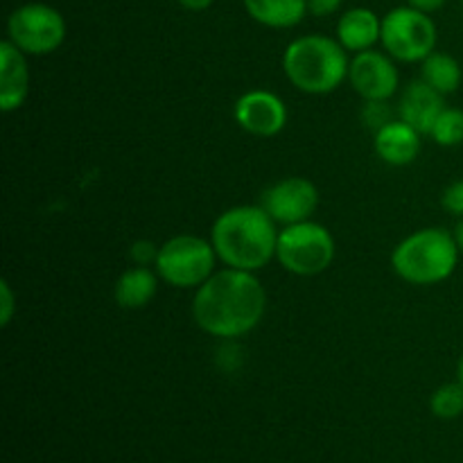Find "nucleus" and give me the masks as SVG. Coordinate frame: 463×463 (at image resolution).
Segmentation results:
<instances>
[{
	"label": "nucleus",
	"mask_w": 463,
	"mask_h": 463,
	"mask_svg": "<svg viewBox=\"0 0 463 463\" xmlns=\"http://www.w3.org/2000/svg\"><path fill=\"white\" fill-rule=\"evenodd\" d=\"M437 23L428 12L411 7H396L383 18L380 43L389 57L402 63L423 61L437 50Z\"/></svg>",
	"instance_id": "nucleus-7"
},
{
	"label": "nucleus",
	"mask_w": 463,
	"mask_h": 463,
	"mask_svg": "<svg viewBox=\"0 0 463 463\" xmlns=\"http://www.w3.org/2000/svg\"><path fill=\"white\" fill-rule=\"evenodd\" d=\"M452 231L430 226L407 235L392 253V267L405 283L439 285L450 279L459 262Z\"/></svg>",
	"instance_id": "nucleus-4"
},
{
	"label": "nucleus",
	"mask_w": 463,
	"mask_h": 463,
	"mask_svg": "<svg viewBox=\"0 0 463 463\" xmlns=\"http://www.w3.org/2000/svg\"><path fill=\"white\" fill-rule=\"evenodd\" d=\"M158 279L161 276L149 267L136 265L122 271L120 279L116 280V288H113L116 303L125 310H140V307L149 306L158 292Z\"/></svg>",
	"instance_id": "nucleus-16"
},
{
	"label": "nucleus",
	"mask_w": 463,
	"mask_h": 463,
	"mask_svg": "<svg viewBox=\"0 0 463 463\" xmlns=\"http://www.w3.org/2000/svg\"><path fill=\"white\" fill-rule=\"evenodd\" d=\"M420 80L428 81L441 95H450L461 86V63L452 54L434 50L428 59H423V75H420Z\"/></svg>",
	"instance_id": "nucleus-18"
},
{
	"label": "nucleus",
	"mask_w": 463,
	"mask_h": 463,
	"mask_svg": "<svg viewBox=\"0 0 463 463\" xmlns=\"http://www.w3.org/2000/svg\"><path fill=\"white\" fill-rule=\"evenodd\" d=\"M260 206L269 213L276 224H298V222L312 220L319 206V190L310 179L288 176V179L276 181L262 193Z\"/></svg>",
	"instance_id": "nucleus-9"
},
{
	"label": "nucleus",
	"mask_w": 463,
	"mask_h": 463,
	"mask_svg": "<svg viewBox=\"0 0 463 463\" xmlns=\"http://www.w3.org/2000/svg\"><path fill=\"white\" fill-rule=\"evenodd\" d=\"M452 235H455L457 247H459V251H461V256H463V220H459V224L455 226V231H452Z\"/></svg>",
	"instance_id": "nucleus-28"
},
{
	"label": "nucleus",
	"mask_w": 463,
	"mask_h": 463,
	"mask_svg": "<svg viewBox=\"0 0 463 463\" xmlns=\"http://www.w3.org/2000/svg\"><path fill=\"white\" fill-rule=\"evenodd\" d=\"M267 310V292L253 271L217 269L199 285L193 301V319L215 339H240L251 333Z\"/></svg>",
	"instance_id": "nucleus-1"
},
{
	"label": "nucleus",
	"mask_w": 463,
	"mask_h": 463,
	"mask_svg": "<svg viewBox=\"0 0 463 463\" xmlns=\"http://www.w3.org/2000/svg\"><path fill=\"white\" fill-rule=\"evenodd\" d=\"M344 0H307V12L315 16H330L342 7Z\"/></svg>",
	"instance_id": "nucleus-25"
},
{
	"label": "nucleus",
	"mask_w": 463,
	"mask_h": 463,
	"mask_svg": "<svg viewBox=\"0 0 463 463\" xmlns=\"http://www.w3.org/2000/svg\"><path fill=\"white\" fill-rule=\"evenodd\" d=\"M244 9L260 25L288 30L306 18L307 0H244Z\"/></svg>",
	"instance_id": "nucleus-17"
},
{
	"label": "nucleus",
	"mask_w": 463,
	"mask_h": 463,
	"mask_svg": "<svg viewBox=\"0 0 463 463\" xmlns=\"http://www.w3.org/2000/svg\"><path fill=\"white\" fill-rule=\"evenodd\" d=\"M348 50L337 39L321 34L298 36L285 48V77L307 95H328L348 80Z\"/></svg>",
	"instance_id": "nucleus-3"
},
{
	"label": "nucleus",
	"mask_w": 463,
	"mask_h": 463,
	"mask_svg": "<svg viewBox=\"0 0 463 463\" xmlns=\"http://www.w3.org/2000/svg\"><path fill=\"white\" fill-rule=\"evenodd\" d=\"M362 120H364L373 131H378L380 127H384L387 122H392L387 102H366L364 111H362Z\"/></svg>",
	"instance_id": "nucleus-22"
},
{
	"label": "nucleus",
	"mask_w": 463,
	"mask_h": 463,
	"mask_svg": "<svg viewBox=\"0 0 463 463\" xmlns=\"http://www.w3.org/2000/svg\"><path fill=\"white\" fill-rule=\"evenodd\" d=\"M276 260L294 276H319L333 265L335 238L319 222H298L279 231Z\"/></svg>",
	"instance_id": "nucleus-5"
},
{
	"label": "nucleus",
	"mask_w": 463,
	"mask_h": 463,
	"mask_svg": "<svg viewBox=\"0 0 463 463\" xmlns=\"http://www.w3.org/2000/svg\"><path fill=\"white\" fill-rule=\"evenodd\" d=\"M220 260L211 240L197 235H176L170 238L156 258V274L172 288L197 289L215 274V262Z\"/></svg>",
	"instance_id": "nucleus-6"
},
{
	"label": "nucleus",
	"mask_w": 463,
	"mask_h": 463,
	"mask_svg": "<svg viewBox=\"0 0 463 463\" xmlns=\"http://www.w3.org/2000/svg\"><path fill=\"white\" fill-rule=\"evenodd\" d=\"M235 122L242 127L247 134L258 138H271L279 136L288 125V107L283 99L271 90H249L240 95L233 109Z\"/></svg>",
	"instance_id": "nucleus-11"
},
{
	"label": "nucleus",
	"mask_w": 463,
	"mask_h": 463,
	"mask_svg": "<svg viewBox=\"0 0 463 463\" xmlns=\"http://www.w3.org/2000/svg\"><path fill=\"white\" fill-rule=\"evenodd\" d=\"M407 5H411V7L420 9V12H439V9L446 5V0H407Z\"/></svg>",
	"instance_id": "nucleus-26"
},
{
	"label": "nucleus",
	"mask_w": 463,
	"mask_h": 463,
	"mask_svg": "<svg viewBox=\"0 0 463 463\" xmlns=\"http://www.w3.org/2000/svg\"><path fill=\"white\" fill-rule=\"evenodd\" d=\"M211 242L226 267L258 271L276 258L279 229L262 206H233L211 229Z\"/></svg>",
	"instance_id": "nucleus-2"
},
{
	"label": "nucleus",
	"mask_w": 463,
	"mask_h": 463,
	"mask_svg": "<svg viewBox=\"0 0 463 463\" xmlns=\"http://www.w3.org/2000/svg\"><path fill=\"white\" fill-rule=\"evenodd\" d=\"M16 312V298H14V289L7 280H0V326L7 328Z\"/></svg>",
	"instance_id": "nucleus-24"
},
{
	"label": "nucleus",
	"mask_w": 463,
	"mask_h": 463,
	"mask_svg": "<svg viewBox=\"0 0 463 463\" xmlns=\"http://www.w3.org/2000/svg\"><path fill=\"white\" fill-rule=\"evenodd\" d=\"M383 36V21L369 7H353L342 14L337 21V41L348 52H364L373 50Z\"/></svg>",
	"instance_id": "nucleus-15"
},
{
	"label": "nucleus",
	"mask_w": 463,
	"mask_h": 463,
	"mask_svg": "<svg viewBox=\"0 0 463 463\" xmlns=\"http://www.w3.org/2000/svg\"><path fill=\"white\" fill-rule=\"evenodd\" d=\"M158 249L154 242L149 240H138V242L131 244V260L140 267H147V265H156V258H158Z\"/></svg>",
	"instance_id": "nucleus-23"
},
{
	"label": "nucleus",
	"mask_w": 463,
	"mask_h": 463,
	"mask_svg": "<svg viewBox=\"0 0 463 463\" xmlns=\"http://www.w3.org/2000/svg\"><path fill=\"white\" fill-rule=\"evenodd\" d=\"M432 140L441 147H459L463 145V109L446 107L430 131Z\"/></svg>",
	"instance_id": "nucleus-19"
},
{
	"label": "nucleus",
	"mask_w": 463,
	"mask_h": 463,
	"mask_svg": "<svg viewBox=\"0 0 463 463\" xmlns=\"http://www.w3.org/2000/svg\"><path fill=\"white\" fill-rule=\"evenodd\" d=\"M348 81L364 102H387L396 95L401 75L393 57L378 50H364L351 59Z\"/></svg>",
	"instance_id": "nucleus-10"
},
{
	"label": "nucleus",
	"mask_w": 463,
	"mask_h": 463,
	"mask_svg": "<svg viewBox=\"0 0 463 463\" xmlns=\"http://www.w3.org/2000/svg\"><path fill=\"white\" fill-rule=\"evenodd\" d=\"M441 206L446 208L450 215L461 217L463 220V179L452 181L441 194Z\"/></svg>",
	"instance_id": "nucleus-21"
},
{
	"label": "nucleus",
	"mask_w": 463,
	"mask_h": 463,
	"mask_svg": "<svg viewBox=\"0 0 463 463\" xmlns=\"http://www.w3.org/2000/svg\"><path fill=\"white\" fill-rule=\"evenodd\" d=\"M176 3L184 9H188V12H206L215 0H176Z\"/></svg>",
	"instance_id": "nucleus-27"
},
{
	"label": "nucleus",
	"mask_w": 463,
	"mask_h": 463,
	"mask_svg": "<svg viewBox=\"0 0 463 463\" xmlns=\"http://www.w3.org/2000/svg\"><path fill=\"white\" fill-rule=\"evenodd\" d=\"M446 95L439 93L437 89L428 84L423 80H414L401 95V102H398V116L402 122H407L410 127H414L419 134H428L432 131L434 122L441 116V111L446 109L443 102Z\"/></svg>",
	"instance_id": "nucleus-13"
},
{
	"label": "nucleus",
	"mask_w": 463,
	"mask_h": 463,
	"mask_svg": "<svg viewBox=\"0 0 463 463\" xmlns=\"http://www.w3.org/2000/svg\"><path fill=\"white\" fill-rule=\"evenodd\" d=\"M27 54L9 39L0 43V109L3 113L18 111L30 93Z\"/></svg>",
	"instance_id": "nucleus-12"
},
{
	"label": "nucleus",
	"mask_w": 463,
	"mask_h": 463,
	"mask_svg": "<svg viewBox=\"0 0 463 463\" xmlns=\"http://www.w3.org/2000/svg\"><path fill=\"white\" fill-rule=\"evenodd\" d=\"M457 380H459V383L463 384V355H461L459 364H457Z\"/></svg>",
	"instance_id": "nucleus-29"
},
{
	"label": "nucleus",
	"mask_w": 463,
	"mask_h": 463,
	"mask_svg": "<svg viewBox=\"0 0 463 463\" xmlns=\"http://www.w3.org/2000/svg\"><path fill=\"white\" fill-rule=\"evenodd\" d=\"M420 136L414 127L402 120H392L375 131L373 147L380 161L387 165H410L420 154Z\"/></svg>",
	"instance_id": "nucleus-14"
},
{
	"label": "nucleus",
	"mask_w": 463,
	"mask_h": 463,
	"mask_svg": "<svg viewBox=\"0 0 463 463\" xmlns=\"http://www.w3.org/2000/svg\"><path fill=\"white\" fill-rule=\"evenodd\" d=\"M461 9H463V3H461Z\"/></svg>",
	"instance_id": "nucleus-30"
},
{
	"label": "nucleus",
	"mask_w": 463,
	"mask_h": 463,
	"mask_svg": "<svg viewBox=\"0 0 463 463\" xmlns=\"http://www.w3.org/2000/svg\"><path fill=\"white\" fill-rule=\"evenodd\" d=\"M430 410L441 420L459 419L463 414V384L459 380L441 384L430 398Z\"/></svg>",
	"instance_id": "nucleus-20"
},
{
	"label": "nucleus",
	"mask_w": 463,
	"mask_h": 463,
	"mask_svg": "<svg viewBox=\"0 0 463 463\" xmlns=\"http://www.w3.org/2000/svg\"><path fill=\"white\" fill-rule=\"evenodd\" d=\"M7 39L30 57H45L61 48L66 21L59 9L45 3L21 5L9 14Z\"/></svg>",
	"instance_id": "nucleus-8"
}]
</instances>
